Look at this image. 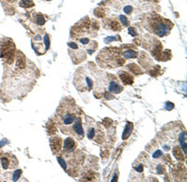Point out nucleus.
I'll use <instances>...</instances> for the list:
<instances>
[{
	"instance_id": "obj_1",
	"label": "nucleus",
	"mask_w": 187,
	"mask_h": 182,
	"mask_svg": "<svg viewBox=\"0 0 187 182\" xmlns=\"http://www.w3.org/2000/svg\"><path fill=\"white\" fill-rule=\"evenodd\" d=\"M79 116H80L79 107L73 98H64L56 109L55 113L56 122L61 132L66 135H69L72 124Z\"/></svg>"
},
{
	"instance_id": "obj_2",
	"label": "nucleus",
	"mask_w": 187,
	"mask_h": 182,
	"mask_svg": "<svg viewBox=\"0 0 187 182\" xmlns=\"http://www.w3.org/2000/svg\"><path fill=\"white\" fill-rule=\"evenodd\" d=\"M97 64L105 68H114L121 66L125 63V60L121 55L120 48H105L99 52L96 57Z\"/></svg>"
},
{
	"instance_id": "obj_3",
	"label": "nucleus",
	"mask_w": 187,
	"mask_h": 182,
	"mask_svg": "<svg viewBox=\"0 0 187 182\" xmlns=\"http://www.w3.org/2000/svg\"><path fill=\"white\" fill-rule=\"evenodd\" d=\"M144 25L148 31L158 36L159 38L168 35L173 26L169 21L162 18L157 14L148 16L144 22Z\"/></svg>"
},
{
	"instance_id": "obj_4",
	"label": "nucleus",
	"mask_w": 187,
	"mask_h": 182,
	"mask_svg": "<svg viewBox=\"0 0 187 182\" xmlns=\"http://www.w3.org/2000/svg\"><path fill=\"white\" fill-rule=\"evenodd\" d=\"M74 85L80 92H90L93 90L94 82V68L90 69L88 66L80 67L77 70L74 76Z\"/></svg>"
},
{
	"instance_id": "obj_5",
	"label": "nucleus",
	"mask_w": 187,
	"mask_h": 182,
	"mask_svg": "<svg viewBox=\"0 0 187 182\" xmlns=\"http://www.w3.org/2000/svg\"><path fill=\"white\" fill-rule=\"evenodd\" d=\"M87 126V137L95 142L102 143L104 141V132L100 124L94 120H88L86 122Z\"/></svg>"
},
{
	"instance_id": "obj_6",
	"label": "nucleus",
	"mask_w": 187,
	"mask_h": 182,
	"mask_svg": "<svg viewBox=\"0 0 187 182\" xmlns=\"http://www.w3.org/2000/svg\"><path fill=\"white\" fill-rule=\"evenodd\" d=\"M32 47L34 51H36L37 54L46 53L48 50L50 49V38L49 36L45 34L44 36L42 35H37L32 39Z\"/></svg>"
},
{
	"instance_id": "obj_7",
	"label": "nucleus",
	"mask_w": 187,
	"mask_h": 182,
	"mask_svg": "<svg viewBox=\"0 0 187 182\" xmlns=\"http://www.w3.org/2000/svg\"><path fill=\"white\" fill-rule=\"evenodd\" d=\"M108 75V90L109 93H120L124 90V86L121 84L118 78L112 74H107Z\"/></svg>"
},
{
	"instance_id": "obj_8",
	"label": "nucleus",
	"mask_w": 187,
	"mask_h": 182,
	"mask_svg": "<svg viewBox=\"0 0 187 182\" xmlns=\"http://www.w3.org/2000/svg\"><path fill=\"white\" fill-rule=\"evenodd\" d=\"M69 135H72L74 137H76L79 140L83 139L84 137V131H83V128L81 126V119H80V116L76 119V120L72 124Z\"/></svg>"
},
{
	"instance_id": "obj_9",
	"label": "nucleus",
	"mask_w": 187,
	"mask_h": 182,
	"mask_svg": "<svg viewBox=\"0 0 187 182\" xmlns=\"http://www.w3.org/2000/svg\"><path fill=\"white\" fill-rule=\"evenodd\" d=\"M1 164H2L3 169H14L18 166V161L14 155L10 154H6L1 158Z\"/></svg>"
},
{
	"instance_id": "obj_10",
	"label": "nucleus",
	"mask_w": 187,
	"mask_h": 182,
	"mask_svg": "<svg viewBox=\"0 0 187 182\" xmlns=\"http://www.w3.org/2000/svg\"><path fill=\"white\" fill-rule=\"evenodd\" d=\"M119 78L122 80V84L125 85H131L133 84L134 82V77L132 76V74L128 73L126 71H120L118 73Z\"/></svg>"
},
{
	"instance_id": "obj_11",
	"label": "nucleus",
	"mask_w": 187,
	"mask_h": 182,
	"mask_svg": "<svg viewBox=\"0 0 187 182\" xmlns=\"http://www.w3.org/2000/svg\"><path fill=\"white\" fill-rule=\"evenodd\" d=\"M51 148L54 154L58 153L62 148V139L59 136H54L51 138Z\"/></svg>"
},
{
	"instance_id": "obj_12",
	"label": "nucleus",
	"mask_w": 187,
	"mask_h": 182,
	"mask_svg": "<svg viewBox=\"0 0 187 182\" xmlns=\"http://www.w3.org/2000/svg\"><path fill=\"white\" fill-rule=\"evenodd\" d=\"M76 149V143L72 137H68L64 142V150L66 153H71Z\"/></svg>"
},
{
	"instance_id": "obj_13",
	"label": "nucleus",
	"mask_w": 187,
	"mask_h": 182,
	"mask_svg": "<svg viewBox=\"0 0 187 182\" xmlns=\"http://www.w3.org/2000/svg\"><path fill=\"white\" fill-rule=\"evenodd\" d=\"M121 55L124 59H133L138 56V52L131 48H125L122 51H121Z\"/></svg>"
},
{
	"instance_id": "obj_14",
	"label": "nucleus",
	"mask_w": 187,
	"mask_h": 182,
	"mask_svg": "<svg viewBox=\"0 0 187 182\" xmlns=\"http://www.w3.org/2000/svg\"><path fill=\"white\" fill-rule=\"evenodd\" d=\"M133 123L130 122H128L125 125V131L122 133V139H127V138L131 136L132 132H133Z\"/></svg>"
},
{
	"instance_id": "obj_15",
	"label": "nucleus",
	"mask_w": 187,
	"mask_h": 182,
	"mask_svg": "<svg viewBox=\"0 0 187 182\" xmlns=\"http://www.w3.org/2000/svg\"><path fill=\"white\" fill-rule=\"evenodd\" d=\"M185 139H186L185 133H182L180 136V146H182L183 153H184V155H186V142H185Z\"/></svg>"
},
{
	"instance_id": "obj_16",
	"label": "nucleus",
	"mask_w": 187,
	"mask_h": 182,
	"mask_svg": "<svg viewBox=\"0 0 187 182\" xmlns=\"http://www.w3.org/2000/svg\"><path fill=\"white\" fill-rule=\"evenodd\" d=\"M133 169L136 173L143 174V170H144V165L141 162H139L138 164H137L136 162L133 164Z\"/></svg>"
},
{
	"instance_id": "obj_17",
	"label": "nucleus",
	"mask_w": 187,
	"mask_h": 182,
	"mask_svg": "<svg viewBox=\"0 0 187 182\" xmlns=\"http://www.w3.org/2000/svg\"><path fill=\"white\" fill-rule=\"evenodd\" d=\"M128 67H129V69L133 74H138H138H142V70L138 66H137L136 64H130V65H128Z\"/></svg>"
},
{
	"instance_id": "obj_18",
	"label": "nucleus",
	"mask_w": 187,
	"mask_h": 182,
	"mask_svg": "<svg viewBox=\"0 0 187 182\" xmlns=\"http://www.w3.org/2000/svg\"><path fill=\"white\" fill-rule=\"evenodd\" d=\"M35 22L38 23V25H44V22H45V20H44V18H43V16L41 15V14H38V17H37L36 19H35Z\"/></svg>"
},
{
	"instance_id": "obj_19",
	"label": "nucleus",
	"mask_w": 187,
	"mask_h": 182,
	"mask_svg": "<svg viewBox=\"0 0 187 182\" xmlns=\"http://www.w3.org/2000/svg\"><path fill=\"white\" fill-rule=\"evenodd\" d=\"M21 175H22V170H16L13 173V175H12V180H13V181L18 180Z\"/></svg>"
},
{
	"instance_id": "obj_20",
	"label": "nucleus",
	"mask_w": 187,
	"mask_h": 182,
	"mask_svg": "<svg viewBox=\"0 0 187 182\" xmlns=\"http://www.w3.org/2000/svg\"><path fill=\"white\" fill-rule=\"evenodd\" d=\"M174 108V105L173 103H170V102H167L166 104V109L167 110H171V109Z\"/></svg>"
},
{
	"instance_id": "obj_21",
	"label": "nucleus",
	"mask_w": 187,
	"mask_h": 182,
	"mask_svg": "<svg viewBox=\"0 0 187 182\" xmlns=\"http://www.w3.org/2000/svg\"><path fill=\"white\" fill-rule=\"evenodd\" d=\"M120 19H121V21L122 22V23H124V25H128V21H127V19H126V17H125V16L121 15L120 16Z\"/></svg>"
},
{
	"instance_id": "obj_22",
	"label": "nucleus",
	"mask_w": 187,
	"mask_h": 182,
	"mask_svg": "<svg viewBox=\"0 0 187 182\" xmlns=\"http://www.w3.org/2000/svg\"><path fill=\"white\" fill-rule=\"evenodd\" d=\"M162 156V152H161V150H156L155 152L154 153V155H153V157L155 158V159H157V158L161 157Z\"/></svg>"
},
{
	"instance_id": "obj_23",
	"label": "nucleus",
	"mask_w": 187,
	"mask_h": 182,
	"mask_svg": "<svg viewBox=\"0 0 187 182\" xmlns=\"http://www.w3.org/2000/svg\"><path fill=\"white\" fill-rule=\"evenodd\" d=\"M124 10H125V12L126 14H129V13H131L132 8H131V7H125V9H124Z\"/></svg>"
},
{
	"instance_id": "obj_24",
	"label": "nucleus",
	"mask_w": 187,
	"mask_h": 182,
	"mask_svg": "<svg viewBox=\"0 0 187 182\" xmlns=\"http://www.w3.org/2000/svg\"><path fill=\"white\" fill-rule=\"evenodd\" d=\"M129 33L132 34L133 36H136V33H135V32L133 31V28H130V29H129Z\"/></svg>"
},
{
	"instance_id": "obj_25",
	"label": "nucleus",
	"mask_w": 187,
	"mask_h": 182,
	"mask_svg": "<svg viewBox=\"0 0 187 182\" xmlns=\"http://www.w3.org/2000/svg\"><path fill=\"white\" fill-rule=\"evenodd\" d=\"M47 1H49V0H47Z\"/></svg>"
}]
</instances>
